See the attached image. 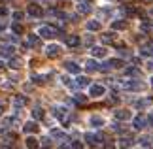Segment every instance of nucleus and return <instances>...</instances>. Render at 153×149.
<instances>
[{
	"instance_id": "obj_34",
	"label": "nucleus",
	"mask_w": 153,
	"mask_h": 149,
	"mask_svg": "<svg viewBox=\"0 0 153 149\" xmlns=\"http://www.w3.org/2000/svg\"><path fill=\"white\" fill-rule=\"evenodd\" d=\"M23 17H25V13H23V11H15V13H13V17H11V19H13V21H21Z\"/></svg>"
},
{
	"instance_id": "obj_42",
	"label": "nucleus",
	"mask_w": 153,
	"mask_h": 149,
	"mask_svg": "<svg viewBox=\"0 0 153 149\" xmlns=\"http://www.w3.org/2000/svg\"><path fill=\"white\" fill-rule=\"evenodd\" d=\"M85 45H93V38H91V36L85 38Z\"/></svg>"
},
{
	"instance_id": "obj_16",
	"label": "nucleus",
	"mask_w": 153,
	"mask_h": 149,
	"mask_svg": "<svg viewBox=\"0 0 153 149\" xmlns=\"http://www.w3.org/2000/svg\"><path fill=\"white\" fill-rule=\"evenodd\" d=\"M127 27H128L127 21H114L111 23V28H114V30H125Z\"/></svg>"
},
{
	"instance_id": "obj_7",
	"label": "nucleus",
	"mask_w": 153,
	"mask_h": 149,
	"mask_svg": "<svg viewBox=\"0 0 153 149\" xmlns=\"http://www.w3.org/2000/svg\"><path fill=\"white\" fill-rule=\"evenodd\" d=\"M27 13L30 15V17H42L44 10H42V6H38V4H30L27 8Z\"/></svg>"
},
{
	"instance_id": "obj_44",
	"label": "nucleus",
	"mask_w": 153,
	"mask_h": 149,
	"mask_svg": "<svg viewBox=\"0 0 153 149\" xmlns=\"http://www.w3.org/2000/svg\"><path fill=\"white\" fill-rule=\"evenodd\" d=\"M148 125H153V113H149V115H148Z\"/></svg>"
},
{
	"instance_id": "obj_46",
	"label": "nucleus",
	"mask_w": 153,
	"mask_h": 149,
	"mask_svg": "<svg viewBox=\"0 0 153 149\" xmlns=\"http://www.w3.org/2000/svg\"><path fill=\"white\" fill-rule=\"evenodd\" d=\"M2 111H4V106H2V104H0V115H2Z\"/></svg>"
},
{
	"instance_id": "obj_9",
	"label": "nucleus",
	"mask_w": 153,
	"mask_h": 149,
	"mask_svg": "<svg viewBox=\"0 0 153 149\" xmlns=\"http://www.w3.org/2000/svg\"><path fill=\"white\" fill-rule=\"evenodd\" d=\"M131 117H132V113L128 110H117L115 111V119H117V121H128Z\"/></svg>"
},
{
	"instance_id": "obj_21",
	"label": "nucleus",
	"mask_w": 153,
	"mask_h": 149,
	"mask_svg": "<svg viewBox=\"0 0 153 149\" xmlns=\"http://www.w3.org/2000/svg\"><path fill=\"white\" fill-rule=\"evenodd\" d=\"M85 68H87V72H97V70H98V64L93 61V59H89L87 64H85Z\"/></svg>"
},
{
	"instance_id": "obj_37",
	"label": "nucleus",
	"mask_w": 153,
	"mask_h": 149,
	"mask_svg": "<svg viewBox=\"0 0 153 149\" xmlns=\"http://www.w3.org/2000/svg\"><path fill=\"white\" fill-rule=\"evenodd\" d=\"M138 74H140V72H138L136 68H128V70H127V76H138Z\"/></svg>"
},
{
	"instance_id": "obj_3",
	"label": "nucleus",
	"mask_w": 153,
	"mask_h": 149,
	"mask_svg": "<svg viewBox=\"0 0 153 149\" xmlns=\"http://www.w3.org/2000/svg\"><path fill=\"white\" fill-rule=\"evenodd\" d=\"M38 36L40 38H53V36H57V30L53 27H49V25H44V27H40Z\"/></svg>"
},
{
	"instance_id": "obj_29",
	"label": "nucleus",
	"mask_w": 153,
	"mask_h": 149,
	"mask_svg": "<svg viewBox=\"0 0 153 149\" xmlns=\"http://www.w3.org/2000/svg\"><path fill=\"white\" fill-rule=\"evenodd\" d=\"M25 102H27V100L23 98V96H15V98H13V104H15V108H21V106H25Z\"/></svg>"
},
{
	"instance_id": "obj_18",
	"label": "nucleus",
	"mask_w": 153,
	"mask_h": 149,
	"mask_svg": "<svg viewBox=\"0 0 153 149\" xmlns=\"http://www.w3.org/2000/svg\"><path fill=\"white\" fill-rule=\"evenodd\" d=\"M91 127H95V128H98V127H102L104 125V119L102 117H98V115H95V117H91Z\"/></svg>"
},
{
	"instance_id": "obj_32",
	"label": "nucleus",
	"mask_w": 153,
	"mask_h": 149,
	"mask_svg": "<svg viewBox=\"0 0 153 149\" xmlns=\"http://www.w3.org/2000/svg\"><path fill=\"white\" fill-rule=\"evenodd\" d=\"M142 55L144 57H153V45L151 47H144V49H142Z\"/></svg>"
},
{
	"instance_id": "obj_23",
	"label": "nucleus",
	"mask_w": 153,
	"mask_h": 149,
	"mask_svg": "<svg viewBox=\"0 0 153 149\" xmlns=\"http://www.w3.org/2000/svg\"><path fill=\"white\" fill-rule=\"evenodd\" d=\"M114 40H115V34H114V32H106V34H102V44H111Z\"/></svg>"
},
{
	"instance_id": "obj_2",
	"label": "nucleus",
	"mask_w": 153,
	"mask_h": 149,
	"mask_svg": "<svg viewBox=\"0 0 153 149\" xmlns=\"http://www.w3.org/2000/svg\"><path fill=\"white\" fill-rule=\"evenodd\" d=\"M53 115H55L57 119H61V121L66 125L68 123V119H66V115H68V110L64 108V106H55L53 108Z\"/></svg>"
},
{
	"instance_id": "obj_45",
	"label": "nucleus",
	"mask_w": 153,
	"mask_h": 149,
	"mask_svg": "<svg viewBox=\"0 0 153 149\" xmlns=\"http://www.w3.org/2000/svg\"><path fill=\"white\" fill-rule=\"evenodd\" d=\"M104 149H115V147H114V145L110 144V145H104Z\"/></svg>"
},
{
	"instance_id": "obj_38",
	"label": "nucleus",
	"mask_w": 153,
	"mask_h": 149,
	"mask_svg": "<svg viewBox=\"0 0 153 149\" xmlns=\"http://www.w3.org/2000/svg\"><path fill=\"white\" fill-rule=\"evenodd\" d=\"M100 15H102V17H108V15H111V10H110V8L100 10Z\"/></svg>"
},
{
	"instance_id": "obj_30",
	"label": "nucleus",
	"mask_w": 153,
	"mask_h": 149,
	"mask_svg": "<svg viewBox=\"0 0 153 149\" xmlns=\"http://www.w3.org/2000/svg\"><path fill=\"white\" fill-rule=\"evenodd\" d=\"M74 102H78V104H85V102H87V96H85V94H76V96H74Z\"/></svg>"
},
{
	"instance_id": "obj_27",
	"label": "nucleus",
	"mask_w": 153,
	"mask_h": 149,
	"mask_svg": "<svg viewBox=\"0 0 153 149\" xmlns=\"http://www.w3.org/2000/svg\"><path fill=\"white\" fill-rule=\"evenodd\" d=\"M108 64L111 68H119V66H123V61L121 59H111V61H108Z\"/></svg>"
},
{
	"instance_id": "obj_12",
	"label": "nucleus",
	"mask_w": 153,
	"mask_h": 149,
	"mask_svg": "<svg viewBox=\"0 0 153 149\" xmlns=\"http://www.w3.org/2000/svg\"><path fill=\"white\" fill-rule=\"evenodd\" d=\"M40 42H42V40H40V36H36V34H32V36H28L27 38V47H38L40 45Z\"/></svg>"
},
{
	"instance_id": "obj_8",
	"label": "nucleus",
	"mask_w": 153,
	"mask_h": 149,
	"mask_svg": "<svg viewBox=\"0 0 153 149\" xmlns=\"http://www.w3.org/2000/svg\"><path fill=\"white\" fill-rule=\"evenodd\" d=\"M45 51H48V57L55 59V57H59V55H61L62 47H61V45H57V44H51V45H48V47H45Z\"/></svg>"
},
{
	"instance_id": "obj_17",
	"label": "nucleus",
	"mask_w": 153,
	"mask_h": 149,
	"mask_svg": "<svg viewBox=\"0 0 153 149\" xmlns=\"http://www.w3.org/2000/svg\"><path fill=\"white\" fill-rule=\"evenodd\" d=\"M151 102H153V98H144V100H136V102H134L132 106L140 110V108H146V106H149Z\"/></svg>"
},
{
	"instance_id": "obj_14",
	"label": "nucleus",
	"mask_w": 153,
	"mask_h": 149,
	"mask_svg": "<svg viewBox=\"0 0 153 149\" xmlns=\"http://www.w3.org/2000/svg\"><path fill=\"white\" fill-rule=\"evenodd\" d=\"M64 66H66V70H68L70 74H79V72H81V68H79L76 62H70V61H68L66 64H64Z\"/></svg>"
},
{
	"instance_id": "obj_5",
	"label": "nucleus",
	"mask_w": 153,
	"mask_h": 149,
	"mask_svg": "<svg viewBox=\"0 0 153 149\" xmlns=\"http://www.w3.org/2000/svg\"><path fill=\"white\" fill-rule=\"evenodd\" d=\"M91 2H87V0H79L78 2V13L79 15H87V13H91Z\"/></svg>"
},
{
	"instance_id": "obj_24",
	"label": "nucleus",
	"mask_w": 153,
	"mask_h": 149,
	"mask_svg": "<svg viewBox=\"0 0 153 149\" xmlns=\"http://www.w3.org/2000/svg\"><path fill=\"white\" fill-rule=\"evenodd\" d=\"M27 147H28V149H38V147H40V145H38V140L32 138V136H30V138H27Z\"/></svg>"
},
{
	"instance_id": "obj_26",
	"label": "nucleus",
	"mask_w": 153,
	"mask_h": 149,
	"mask_svg": "<svg viewBox=\"0 0 153 149\" xmlns=\"http://www.w3.org/2000/svg\"><path fill=\"white\" fill-rule=\"evenodd\" d=\"M10 68H21V59H17V57H13V59H10Z\"/></svg>"
},
{
	"instance_id": "obj_19",
	"label": "nucleus",
	"mask_w": 153,
	"mask_h": 149,
	"mask_svg": "<svg viewBox=\"0 0 153 149\" xmlns=\"http://www.w3.org/2000/svg\"><path fill=\"white\" fill-rule=\"evenodd\" d=\"M76 85H78V87H87V85H91V79H89V77L79 76L78 79H76Z\"/></svg>"
},
{
	"instance_id": "obj_22",
	"label": "nucleus",
	"mask_w": 153,
	"mask_h": 149,
	"mask_svg": "<svg viewBox=\"0 0 153 149\" xmlns=\"http://www.w3.org/2000/svg\"><path fill=\"white\" fill-rule=\"evenodd\" d=\"M13 51H15V47H13V45H6L0 53H2V57H13Z\"/></svg>"
},
{
	"instance_id": "obj_40",
	"label": "nucleus",
	"mask_w": 153,
	"mask_h": 149,
	"mask_svg": "<svg viewBox=\"0 0 153 149\" xmlns=\"http://www.w3.org/2000/svg\"><path fill=\"white\" fill-rule=\"evenodd\" d=\"M32 79H34V83H42V81H44V77H40V76H32Z\"/></svg>"
},
{
	"instance_id": "obj_43",
	"label": "nucleus",
	"mask_w": 153,
	"mask_h": 149,
	"mask_svg": "<svg viewBox=\"0 0 153 149\" xmlns=\"http://www.w3.org/2000/svg\"><path fill=\"white\" fill-rule=\"evenodd\" d=\"M148 70H149V72H153V61H148Z\"/></svg>"
},
{
	"instance_id": "obj_13",
	"label": "nucleus",
	"mask_w": 153,
	"mask_h": 149,
	"mask_svg": "<svg viewBox=\"0 0 153 149\" xmlns=\"http://www.w3.org/2000/svg\"><path fill=\"white\" fill-rule=\"evenodd\" d=\"M23 130L25 132H28V134H34L38 130V125L34 123V121H28V123H25V127H23Z\"/></svg>"
},
{
	"instance_id": "obj_49",
	"label": "nucleus",
	"mask_w": 153,
	"mask_h": 149,
	"mask_svg": "<svg viewBox=\"0 0 153 149\" xmlns=\"http://www.w3.org/2000/svg\"><path fill=\"white\" fill-rule=\"evenodd\" d=\"M151 87H153V77H151Z\"/></svg>"
},
{
	"instance_id": "obj_50",
	"label": "nucleus",
	"mask_w": 153,
	"mask_h": 149,
	"mask_svg": "<svg viewBox=\"0 0 153 149\" xmlns=\"http://www.w3.org/2000/svg\"><path fill=\"white\" fill-rule=\"evenodd\" d=\"M87 2H91V0H87Z\"/></svg>"
},
{
	"instance_id": "obj_28",
	"label": "nucleus",
	"mask_w": 153,
	"mask_h": 149,
	"mask_svg": "<svg viewBox=\"0 0 153 149\" xmlns=\"http://www.w3.org/2000/svg\"><path fill=\"white\" fill-rule=\"evenodd\" d=\"M51 136H53V138H55V140H64V132H62V130H51Z\"/></svg>"
},
{
	"instance_id": "obj_6",
	"label": "nucleus",
	"mask_w": 153,
	"mask_h": 149,
	"mask_svg": "<svg viewBox=\"0 0 153 149\" xmlns=\"http://www.w3.org/2000/svg\"><path fill=\"white\" fill-rule=\"evenodd\" d=\"M104 93H106V87L100 85V83H95V85H91V89H89L91 96H104Z\"/></svg>"
},
{
	"instance_id": "obj_35",
	"label": "nucleus",
	"mask_w": 153,
	"mask_h": 149,
	"mask_svg": "<svg viewBox=\"0 0 153 149\" xmlns=\"http://www.w3.org/2000/svg\"><path fill=\"white\" fill-rule=\"evenodd\" d=\"M149 142H151L149 136H142V138H140V144H142L144 147H146V145H149Z\"/></svg>"
},
{
	"instance_id": "obj_20",
	"label": "nucleus",
	"mask_w": 153,
	"mask_h": 149,
	"mask_svg": "<svg viewBox=\"0 0 153 149\" xmlns=\"http://www.w3.org/2000/svg\"><path fill=\"white\" fill-rule=\"evenodd\" d=\"M87 30H91V32L100 30V23L98 21H87Z\"/></svg>"
},
{
	"instance_id": "obj_47",
	"label": "nucleus",
	"mask_w": 153,
	"mask_h": 149,
	"mask_svg": "<svg viewBox=\"0 0 153 149\" xmlns=\"http://www.w3.org/2000/svg\"><path fill=\"white\" fill-rule=\"evenodd\" d=\"M0 149H11V147H4V145H0Z\"/></svg>"
},
{
	"instance_id": "obj_51",
	"label": "nucleus",
	"mask_w": 153,
	"mask_h": 149,
	"mask_svg": "<svg viewBox=\"0 0 153 149\" xmlns=\"http://www.w3.org/2000/svg\"><path fill=\"white\" fill-rule=\"evenodd\" d=\"M151 13H153V10H151Z\"/></svg>"
},
{
	"instance_id": "obj_10",
	"label": "nucleus",
	"mask_w": 153,
	"mask_h": 149,
	"mask_svg": "<svg viewBox=\"0 0 153 149\" xmlns=\"http://www.w3.org/2000/svg\"><path fill=\"white\" fill-rule=\"evenodd\" d=\"M117 144H119V147H121V149H128V147L134 144V140L131 138V136H121Z\"/></svg>"
},
{
	"instance_id": "obj_48",
	"label": "nucleus",
	"mask_w": 153,
	"mask_h": 149,
	"mask_svg": "<svg viewBox=\"0 0 153 149\" xmlns=\"http://www.w3.org/2000/svg\"><path fill=\"white\" fill-rule=\"evenodd\" d=\"M0 68H4V62L2 61H0Z\"/></svg>"
},
{
	"instance_id": "obj_4",
	"label": "nucleus",
	"mask_w": 153,
	"mask_h": 149,
	"mask_svg": "<svg viewBox=\"0 0 153 149\" xmlns=\"http://www.w3.org/2000/svg\"><path fill=\"white\" fill-rule=\"evenodd\" d=\"M132 127L136 130H142L144 127H148V117L142 115V113H138V115L134 117V121H132Z\"/></svg>"
},
{
	"instance_id": "obj_15",
	"label": "nucleus",
	"mask_w": 153,
	"mask_h": 149,
	"mask_svg": "<svg viewBox=\"0 0 153 149\" xmlns=\"http://www.w3.org/2000/svg\"><path fill=\"white\" fill-rule=\"evenodd\" d=\"M106 53H108V51H106L104 45L102 47H93V49H91V55L93 57H106Z\"/></svg>"
},
{
	"instance_id": "obj_41",
	"label": "nucleus",
	"mask_w": 153,
	"mask_h": 149,
	"mask_svg": "<svg viewBox=\"0 0 153 149\" xmlns=\"http://www.w3.org/2000/svg\"><path fill=\"white\" fill-rule=\"evenodd\" d=\"M0 15H8V8H4V6H2V8H0Z\"/></svg>"
},
{
	"instance_id": "obj_39",
	"label": "nucleus",
	"mask_w": 153,
	"mask_h": 149,
	"mask_svg": "<svg viewBox=\"0 0 153 149\" xmlns=\"http://www.w3.org/2000/svg\"><path fill=\"white\" fill-rule=\"evenodd\" d=\"M59 149H72V144H70V142H68V144H61Z\"/></svg>"
},
{
	"instance_id": "obj_36",
	"label": "nucleus",
	"mask_w": 153,
	"mask_h": 149,
	"mask_svg": "<svg viewBox=\"0 0 153 149\" xmlns=\"http://www.w3.org/2000/svg\"><path fill=\"white\" fill-rule=\"evenodd\" d=\"M72 144V149H83V144L81 142H70Z\"/></svg>"
},
{
	"instance_id": "obj_11",
	"label": "nucleus",
	"mask_w": 153,
	"mask_h": 149,
	"mask_svg": "<svg viewBox=\"0 0 153 149\" xmlns=\"http://www.w3.org/2000/svg\"><path fill=\"white\" fill-rule=\"evenodd\" d=\"M85 140L89 142L91 145H95V144H100L104 140V136H100V134H85Z\"/></svg>"
},
{
	"instance_id": "obj_25",
	"label": "nucleus",
	"mask_w": 153,
	"mask_h": 149,
	"mask_svg": "<svg viewBox=\"0 0 153 149\" xmlns=\"http://www.w3.org/2000/svg\"><path fill=\"white\" fill-rule=\"evenodd\" d=\"M66 44H68L70 47H76V45H79V38H78V36H68V38H66Z\"/></svg>"
},
{
	"instance_id": "obj_1",
	"label": "nucleus",
	"mask_w": 153,
	"mask_h": 149,
	"mask_svg": "<svg viewBox=\"0 0 153 149\" xmlns=\"http://www.w3.org/2000/svg\"><path fill=\"white\" fill-rule=\"evenodd\" d=\"M121 87L125 89V91H142L144 83H140L138 79H123L121 81Z\"/></svg>"
},
{
	"instance_id": "obj_33",
	"label": "nucleus",
	"mask_w": 153,
	"mask_h": 149,
	"mask_svg": "<svg viewBox=\"0 0 153 149\" xmlns=\"http://www.w3.org/2000/svg\"><path fill=\"white\" fill-rule=\"evenodd\" d=\"M11 30H13L15 34H23V28H21V25H17V23H11Z\"/></svg>"
},
{
	"instance_id": "obj_31",
	"label": "nucleus",
	"mask_w": 153,
	"mask_h": 149,
	"mask_svg": "<svg viewBox=\"0 0 153 149\" xmlns=\"http://www.w3.org/2000/svg\"><path fill=\"white\" fill-rule=\"evenodd\" d=\"M32 117H34V119H42V117H44V111L38 110V108H34V110H32Z\"/></svg>"
}]
</instances>
